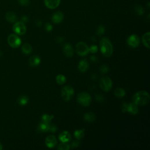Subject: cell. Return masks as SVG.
I'll return each mask as SVG.
<instances>
[{"label":"cell","instance_id":"cell-1","mask_svg":"<svg viewBox=\"0 0 150 150\" xmlns=\"http://www.w3.org/2000/svg\"><path fill=\"white\" fill-rule=\"evenodd\" d=\"M132 100L133 102L138 106H145L149 103L150 96L147 92L142 90L135 93Z\"/></svg>","mask_w":150,"mask_h":150},{"label":"cell","instance_id":"cell-2","mask_svg":"<svg viewBox=\"0 0 150 150\" xmlns=\"http://www.w3.org/2000/svg\"><path fill=\"white\" fill-rule=\"evenodd\" d=\"M100 49L105 57H110L113 52V46L111 41L107 38H103L100 42Z\"/></svg>","mask_w":150,"mask_h":150},{"label":"cell","instance_id":"cell-3","mask_svg":"<svg viewBox=\"0 0 150 150\" xmlns=\"http://www.w3.org/2000/svg\"><path fill=\"white\" fill-rule=\"evenodd\" d=\"M77 101L82 106H89L92 102L91 96L86 92H82L78 94L77 96Z\"/></svg>","mask_w":150,"mask_h":150},{"label":"cell","instance_id":"cell-4","mask_svg":"<svg viewBox=\"0 0 150 150\" xmlns=\"http://www.w3.org/2000/svg\"><path fill=\"white\" fill-rule=\"evenodd\" d=\"M99 85L103 91L109 92L113 87V82L109 77L103 76L100 79Z\"/></svg>","mask_w":150,"mask_h":150},{"label":"cell","instance_id":"cell-5","mask_svg":"<svg viewBox=\"0 0 150 150\" xmlns=\"http://www.w3.org/2000/svg\"><path fill=\"white\" fill-rule=\"evenodd\" d=\"M74 90L70 86H66L61 90V96L63 100L66 102L69 101L74 96Z\"/></svg>","mask_w":150,"mask_h":150},{"label":"cell","instance_id":"cell-6","mask_svg":"<svg viewBox=\"0 0 150 150\" xmlns=\"http://www.w3.org/2000/svg\"><path fill=\"white\" fill-rule=\"evenodd\" d=\"M76 52L79 56H86L89 52V47L85 42H79L76 46Z\"/></svg>","mask_w":150,"mask_h":150},{"label":"cell","instance_id":"cell-7","mask_svg":"<svg viewBox=\"0 0 150 150\" xmlns=\"http://www.w3.org/2000/svg\"><path fill=\"white\" fill-rule=\"evenodd\" d=\"M13 31L18 35H22L25 34L27 31V28L23 22H17L13 26Z\"/></svg>","mask_w":150,"mask_h":150},{"label":"cell","instance_id":"cell-8","mask_svg":"<svg viewBox=\"0 0 150 150\" xmlns=\"http://www.w3.org/2000/svg\"><path fill=\"white\" fill-rule=\"evenodd\" d=\"M8 43L12 47L16 48L21 44V40L17 35L11 34L8 38Z\"/></svg>","mask_w":150,"mask_h":150},{"label":"cell","instance_id":"cell-9","mask_svg":"<svg viewBox=\"0 0 150 150\" xmlns=\"http://www.w3.org/2000/svg\"><path fill=\"white\" fill-rule=\"evenodd\" d=\"M127 44L132 47H137L140 43V39L138 36L137 35H130L127 40Z\"/></svg>","mask_w":150,"mask_h":150},{"label":"cell","instance_id":"cell-10","mask_svg":"<svg viewBox=\"0 0 150 150\" xmlns=\"http://www.w3.org/2000/svg\"><path fill=\"white\" fill-rule=\"evenodd\" d=\"M57 144L56 138L52 135L48 136L45 139V145L49 148H53Z\"/></svg>","mask_w":150,"mask_h":150},{"label":"cell","instance_id":"cell-11","mask_svg":"<svg viewBox=\"0 0 150 150\" xmlns=\"http://www.w3.org/2000/svg\"><path fill=\"white\" fill-rule=\"evenodd\" d=\"M61 0H45L46 7L51 10L56 8L60 4Z\"/></svg>","mask_w":150,"mask_h":150},{"label":"cell","instance_id":"cell-12","mask_svg":"<svg viewBox=\"0 0 150 150\" xmlns=\"http://www.w3.org/2000/svg\"><path fill=\"white\" fill-rule=\"evenodd\" d=\"M63 51L64 54L68 58H71L73 55L74 51L72 46L69 43L65 44L63 47Z\"/></svg>","mask_w":150,"mask_h":150},{"label":"cell","instance_id":"cell-13","mask_svg":"<svg viewBox=\"0 0 150 150\" xmlns=\"http://www.w3.org/2000/svg\"><path fill=\"white\" fill-rule=\"evenodd\" d=\"M63 18L64 15L63 13L61 11H58L54 14L52 17V20L55 23H60L62 22Z\"/></svg>","mask_w":150,"mask_h":150},{"label":"cell","instance_id":"cell-14","mask_svg":"<svg viewBox=\"0 0 150 150\" xmlns=\"http://www.w3.org/2000/svg\"><path fill=\"white\" fill-rule=\"evenodd\" d=\"M138 106L134 103H130L127 104V111L133 115H136L138 113Z\"/></svg>","mask_w":150,"mask_h":150},{"label":"cell","instance_id":"cell-15","mask_svg":"<svg viewBox=\"0 0 150 150\" xmlns=\"http://www.w3.org/2000/svg\"><path fill=\"white\" fill-rule=\"evenodd\" d=\"M59 139L62 142H67L71 139V135L68 131H64L59 134Z\"/></svg>","mask_w":150,"mask_h":150},{"label":"cell","instance_id":"cell-16","mask_svg":"<svg viewBox=\"0 0 150 150\" xmlns=\"http://www.w3.org/2000/svg\"><path fill=\"white\" fill-rule=\"evenodd\" d=\"M89 67V65L86 60H82L78 65V69L81 72H86Z\"/></svg>","mask_w":150,"mask_h":150},{"label":"cell","instance_id":"cell-17","mask_svg":"<svg viewBox=\"0 0 150 150\" xmlns=\"http://www.w3.org/2000/svg\"><path fill=\"white\" fill-rule=\"evenodd\" d=\"M41 63V58L38 55H34L30 59V65L32 67H36Z\"/></svg>","mask_w":150,"mask_h":150},{"label":"cell","instance_id":"cell-18","mask_svg":"<svg viewBox=\"0 0 150 150\" xmlns=\"http://www.w3.org/2000/svg\"><path fill=\"white\" fill-rule=\"evenodd\" d=\"M49 126L50 123H47L45 122H41L38 127V130L41 133H46L49 131Z\"/></svg>","mask_w":150,"mask_h":150},{"label":"cell","instance_id":"cell-19","mask_svg":"<svg viewBox=\"0 0 150 150\" xmlns=\"http://www.w3.org/2000/svg\"><path fill=\"white\" fill-rule=\"evenodd\" d=\"M83 118H84L85 121H86L87 122L92 123L95 121L96 116L94 113H93L92 112H88V113H86V114H85Z\"/></svg>","mask_w":150,"mask_h":150},{"label":"cell","instance_id":"cell-20","mask_svg":"<svg viewBox=\"0 0 150 150\" xmlns=\"http://www.w3.org/2000/svg\"><path fill=\"white\" fill-rule=\"evenodd\" d=\"M149 41H150V32H147L144 34L142 37V42L144 45L148 49L149 48Z\"/></svg>","mask_w":150,"mask_h":150},{"label":"cell","instance_id":"cell-21","mask_svg":"<svg viewBox=\"0 0 150 150\" xmlns=\"http://www.w3.org/2000/svg\"><path fill=\"white\" fill-rule=\"evenodd\" d=\"M22 51L25 54H30L32 51V47L28 43H24L22 46Z\"/></svg>","mask_w":150,"mask_h":150},{"label":"cell","instance_id":"cell-22","mask_svg":"<svg viewBox=\"0 0 150 150\" xmlns=\"http://www.w3.org/2000/svg\"><path fill=\"white\" fill-rule=\"evenodd\" d=\"M6 18L10 22H15L17 21V16L12 12H7Z\"/></svg>","mask_w":150,"mask_h":150},{"label":"cell","instance_id":"cell-23","mask_svg":"<svg viewBox=\"0 0 150 150\" xmlns=\"http://www.w3.org/2000/svg\"><path fill=\"white\" fill-rule=\"evenodd\" d=\"M85 129H78L74 132V136L77 140H81L85 136Z\"/></svg>","mask_w":150,"mask_h":150},{"label":"cell","instance_id":"cell-24","mask_svg":"<svg viewBox=\"0 0 150 150\" xmlns=\"http://www.w3.org/2000/svg\"><path fill=\"white\" fill-rule=\"evenodd\" d=\"M114 95L118 98L123 97L126 95V91L122 87H117L114 91Z\"/></svg>","mask_w":150,"mask_h":150},{"label":"cell","instance_id":"cell-25","mask_svg":"<svg viewBox=\"0 0 150 150\" xmlns=\"http://www.w3.org/2000/svg\"><path fill=\"white\" fill-rule=\"evenodd\" d=\"M29 101V98L26 96H21L18 99V103L19 105L25 106L27 105Z\"/></svg>","mask_w":150,"mask_h":150},{"label":"cell","instance_id":"cell-26","mask_svg":"<svg viewBox=\"0 0 150 150\" xmlns=\"http://www.w3.org/2000/svg\"><path fill=\"white\" fill-rule=\"evenodd\" d=\"M56 81L58 84L62 85H63L66 82V78L63 74H59L56 77Z\"/></svg>","mask_w":150,"mask_h":150},{"label":"cell","instance_id":"cell-27","mask_svg":"<svg viewBox=\"0 0 150 150\" xmlns=\"http://www.w3.org/2000/svg\"><path fill=\"white\" fill-rule=\"evenodd\" d=\"M54 118V116L53 115H49V114H45L42 115V116L41 117V120L43 122L50 123L51 122V121L53 120Z\"/></svg>","mask_w":150,"mask_h":150},{"label":"cell","instance_id":"cell-28","mask_svg":"<svg viewBox=\"0 0 150 150\" xmlns=\"http://www.w3.org/2000/svg\"><path fill=\"white\" fill-rule=\"evenodd\" d=\"M134 11H135V12L137 15H138L139 16H141L144 14V8L142 6H141L140 5H137L134 8Z\"/></svg>","mask_w":150,"mask_h":150},{"label":"cell","instance_id":"cell-29","mask_svg":"<svg viewBox=\"0 0 150 150\" xmlns=\"http://www.w3.org/2000/svg\"><path fill=\"white\" fill-rule=\"evenodd\" d=\"M70 148L69 145H68L66 142H62L59 144L58 147V149L59 150H68Z\"/></svg>","mask_w":150,"mask_h":150},{"label":"cell","instance_id":"cell-30","mask_svg":"<svg viewBox=\"0 0 150 150\" xmlns=\"http://www.w3.org/2000/svg\"><path fill=\"white\" fill-rule=\"evenodd\" d=\"M105 32V28L103 26H99L97 30V34L98 35H102Z\"/></svg>","mask_w":150,"mask_h":150},{"label":"cell","instance_id":"cell-31","mask_svg":"<svg viewBox=\"0 0 150 150\" xmlns=\"http://www.w3.org/2000/svg\"><path fill=\"white\" fill-rule=\"evenodd\" d=\"M98 51V47L97 45H93L89 47V52L92 54H96Z\"/></svg>","mask_w":150,"mask_h":150},{"label":"cell","instance_id":"cell-32","mask_svg":"<svg viewBox=\"0 0 150 150\" xmlns=\"http://www.w3.org/2000/svg\"><path fill=\"white\" fill-rule=\"evenodd\" d=\"M100 70L102 73H106L109 72V67L105 65H102L100 68Z\"/></svg>","mask_w":150,"mask_h":150},{"label":"cell","instance_id":"cell-33","mask_svg":"<svg viewBox=\"0 0 150 150\" xmlns=\"http://www.w3.org/2000/svg\"><path fill=\"white\" fill-rule=\"evenodd\" d=\"M19 4L23 6H27L30 4V0H17Z\"/></svg>","mask_w":150,"mask_h":150},{"label":"cell","instance_id":"cell-34","mask_svg":"<svg viewBox=\"0 0 150 150\" xmlns=\"http://www.w3.org/2000/svg\"><path fill=\"white\" fill-rule=\"evenodd\" d=\"M96 100L98 102H103L105 100V97L102 94H97L96 96Z\"/></svg>","mask_w":150,"mask_h":150},{"label":"cell","instance_id":"cell-35","mask_svg":"<svg viewBox=\"0 0 150 150\" xmlns=\"http://www.w3.org/2000/svg\"><path fill=\"white\" fill-rule=\"evenodd\" d=\"M45 30L47 31V32H51V31H52V29H53V27L52 25L50 23H46L45 24Z\"/></svg>","mask_w":150,"mask_h":150},{"label":"cell","instance_id":"cell-36","mask_svg":"<svg viewBox=\"0 0 150 150\" xmlns=\"http://www.w3.org/2000/svg\"><path fill=\"white\" fill-rule=\"evenodd\" d=\"M58 130V127L55 124H50L49 131L52 133H55Z\"/></svg>","mask_w":150,"mask_h":150},{"label":"cell","instance_id":"cell-37","mask_svg":"<svg viewBox=\"0 0 150 150\" xmlns=\"http://www.w3.org/2000/svg\"><path fill=\"white\" fill-rule=\"evenodd\" d=\"M79 142L78 141H74L72 143V148H76L79 146Z\"/></svg>","mask_w":150,"mask_h":150},{"label":"cell","instance_id":"cell-38","mask_svg":"<svg viewBox=\"0 0 150 150\" xmlns=\"http://www.w3.org/2000/svg\"><path fill=\"white\" fill-rule=\"evenodd\" d=\"M56 41H57V42H59V43H61V42L62 43V42L63 41V38L62 37H58V38H57Z\"/></svg>","mask_w":150,"mask_h":150},{"label":"cell","instance_id":"cell-39","mask_svg":"<svg viewBox=\"0 0 150 150\" xmlns=\"http://www.w3.org/2000/svg\"><path fill=\"white\" fill-rule=\"evenodd\" d=\"M90 59H91V61H93V62H95V61H96L97 58H96V56H92L90 58Z\"/></svg>","mask_w":150,"mask_h":150},{"label":"cell","instance_id":"cell-40","mask_svg":"<svg viewBox=\"0 0 150 150\" xmlns=\"http://www.w3.org/2000/svg\"><path fill=\"white\" fill-rule=\"evenodd\" d=\"M22 21H23V22H27L28 21V18L26 16H24L23 18H22Z\"/></svg>","mask_w":150,"mask_h":150},{"label":"cell","instance_id":"cell-41","mask_svg":"<svg viewBox=\"0 0 150 150\" xmlns=\"http://www.w3.org/2000/svg\"><path fill=\"white\" fill-rule=\"evenodd\" d=\"M3 149V146H2V144L0 143V150Z\"/></svg>","mask_w":150,"mask_h":150}]
</instances>
